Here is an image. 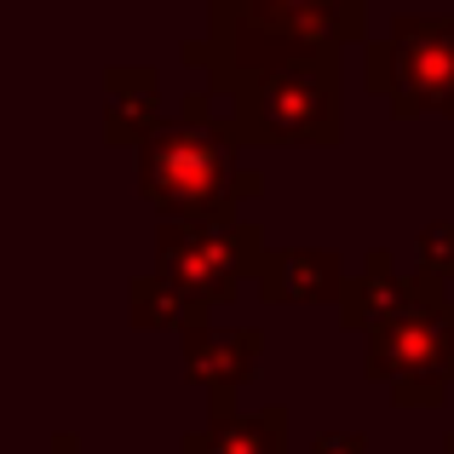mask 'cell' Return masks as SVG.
Segmentation results:
<instances>
[{"label":"cell","instance_id":"1","mask_svg":"<svg viewBox=\"0 0 454 454\" xmlns=\"http://www.w3.org/2000/svg\"><path fill=\"white\" fill-rule=\"evenodd\" d=\"M145 201L184 224H231L236 201L259 196V178L236 173V138L207 115L184 110L178 121H155L138 145Z\"/></svg>","mask_w":454,"mask_h":454},{"label":"cell","instance_id":"2","mask_svg":"<svg viewBox=\"0 0 454 454\" xmlns=\"http://www.w3.org/2000/svg\"><path fill=\"white\" fill-rule=\"evenodd\" d=\"M363 368L391 386L397 409H443L454 386V300L437 294L432 277H420L409 300L368 328Z\"/></svg>","mask_w":454,"mask_h":454},{"label":"cell","instance_id":"3","mask_svg":"<svg viewBox=\"0 0 454 454\" xmlns=\"http://www.w3.org/2000/svg\"><path fill=\"white\" fill-rule=\"evenodd\" d=\"M368 87L386 92L403 121L454 115V18H397L368 46Z\"/></svg>","mask_w":454,"mask_h":454},{"label":"cell","instance_id":"4","mask_svg":"<svg viewBox=\"0 0 454 454\" xmlns=\"http://www.w3.org/2000/svg\"><path fill=\"white\" fill-rule=\"evenodd\" d=\"M265 265V236L259 224H184L167 219L155 236V270L167 282L190 294L201 310H219L224 300H236L242 277H259Z\"/></svg>","mask_w":454,"mask_h":454},{"label":"cell","instance_id":"5","mask_svg":"<svg viewBox=\"0 0 454 454\" xmlns=\"http://www.w3.org/2000/svg\"><path fill=\"white\" fill-rule=\"evenodd\" d=\"M259 351H265L259 328H213V322H190L184 328V368L207 391L247 386L259 374Z\"/></svg>","mask_w":454,"mask_h":454},{"label":"cell","instance_id":"6","mask_svg":"<svg viewBox=\"0 0 454 454\" xmlns=\"http://www.w3.org/2000/svg\"><path fill=\"white\" fill-rule=\"evenodd\" d=\"M236 391H213V420L196 437H184V454H288V409H265V414H236L231 409Z\"/></svg>","mask_w":454,"mask_h":454},{"label":"cell","instance_id":"7","mask_svg":"<svg viewBox=\"0 0 454 454\" xmlns=\"http://www.w3.org/2000/svg\"><path fill=\"white\" fill-rule=\"evenodd\" d=\"M259 294L270 305H322L345 294V270L333 254L317 247H288V254H265L259 265Z\"/></svg>","mask_w":454,"mask_h":454},{"label":"cell","instance_id":"8","mask_svg":"<svg viewBox=\"0 0 454 454\" xmlns=\"http://www.w3.org/2000/svg\"><path fill=\"white\" fill-rule=\"evenodd\" d=\"M242 6L254 18H265L270 29L310 46H340L351 35H363V0H242Z\"/></svg>","mask_w":454,"mask_h":454},{"label":"cell","instance_id":"9","mask_svg":"<svg viewBox=\"0 0 454 454\" xmlns=\"http://www.w3.org/2000/svg\"><path fill=\"white\" fill-rule=\"evenodd\" d=\"M110 104H104V138L110 145H145L155 127V69H110Z\"/></svg>","mask_w":454,"mask_h":454},{"label":"cell","instance_id":"10","mask_svg":"<svg viewBox=\"0 0 454 454\" xmlns=\"http://www.w3.org/2000/svg\"><path fill=\"white\" fill-rule=\"evenodd\" d=\"M414 294V277H403L397 265H391V254H374L368 259V277H356V282H345V294H340V305H345V328H374L380 317H391L403 300Z\"/></svg>","mask_w":454,"mask_h":454},{"label":"cell","instance_id":"11","mask_svg":"<svg viewBox=\"0 0 454 454\" xmlns=\"http://www.w3.org/2000/svg\"><path fill=\"white\" fill-rule=\"evenodd\" d=\"M133 322H145V328H178L184 333L190 322H207V310L190 300L178 282H167L161 270L145 282H133Z\"/></svg>","mask_w":454,"mask_h":454},{"label":"cell","instance_id":"12","mask_svg":"<svg viewBox=\"0 0 454 454\" xmlns=\"http://www.w3.org/2000/svg\"><path fill=\"white\" fill-rule=\"evenodd\" d=\"M420 265L432 282L454 277V224H432V231L420 236Z\"/></svg>","mask_w":454,"mask_h":454},{"label":"cell","instance_id":"13","mask_svg":"<svg viewBox=\"0 0 454 454\" xmlns=\"http://www.w3.org/2000/svg\"><path fill=\"white\" fill-rule=\"evenodd\" d=\"M310 454H368V443L356 432H328V437H317V443H310Z\"/></svg>","mask_w":454,"mask_h":454},{"label":"cell","instance_id":"14","mask_svg":"<svg viewBox=\"0 0 454 454\" xmlns=\"http://www.w3.org/2000/svg\"><path fill=\"white\" fill-rule=\"evenodd\" d=\"M46 454H81V449H75V437H69V432H64V437H58V443H52V449H46Z\"/></svg>","mask_w":454,"mask_h":454},{"label":"cell","instance_id":"15","mask_svg":"<svg viewBox=\"0 0 454 454\" xmlns=\"http://www.w3.org/2000/svg\"><path fill=\"white\" fill-rule=\"evenodd\" d=\"M443 449H449V454H454V437H449V443H443Z\"/></svg>","mask_w":454,"mask_h":454}]
</instances>
